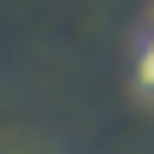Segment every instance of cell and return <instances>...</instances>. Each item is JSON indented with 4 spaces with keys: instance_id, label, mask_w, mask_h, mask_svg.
<instances>
[{
    "instance_id": "6da1fadb",
    "label": "cell",
    "mask_w": 154,
    "mask_h": 154,
    "mask_svg": "<svg viewBox=\"0 0 154 154\" xmlns=\"http://www.w3.org/2000/svg\"><path fill=\"white\" fill-rule=\"evenodd\" d=\"M136 89L154 101V36L142 42V54H136Z\"/></svg>"
}]
</instances>
